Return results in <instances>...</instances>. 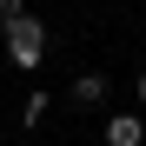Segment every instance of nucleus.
<instances>
[{
	"mask_svg": "<svg viewBox=\"0 0 146 146\" xmlns=\"http://www.w3.org/2000/svg\"><path fill=\"white\" fill-rule=\"evenodd\" d=\"M20 13H27V0H0V27H13Z\"/></svg>",
	"mask_w": 146,
	"mask_h": 146,
	"instance_id": "obj_5",
	"label": "nucleus"
},
{
	"mask_svg": "<svg viewBox=\"0 0 146 146\" xmlns=\"http://www.w3.org/2000/svg\"><path fill=\"white\" fill-rule=\"evenodd\" d=\"M133 93H139V106H146V66H139V80H133Z\"/></svg>",
	"mask_w": 146,
	"mask_h": 146,
	"instance_id": "obj_6",
	"label": "nucleus"
},
{
	"mask_svg": "<svg viewBox=\"0 0 146 146\" xmlns=\"http://www.w3.org/2000/svg\"><path fill=\"white\" fill-rule=\"evenodd\" d=\"M106 146H146V119L139 113H113L106 119Z\"/></svg>",
	"mask_w": 146,
	"mask_h": 146,
	"instance_id": "obj_2",
	"label": "nucleus"
},
{
	"mask_svg": "<svg viewBox=\"0 0 146 146\" xmlns=\"http://www.w3.org/2000/svg\"><path fill=\"white\" fill-rule=\"evenodd\" d=\"M66 100H73V106H100V100H106V73H100V66L80 73V80L66 86Z\"/></svg>",
	"mask_w": 146,
	"mask_h": 146,
	"instance_id": "obj_3",
	"label": "nucleus"
},
{
	"mask_svg": "<svg viewBox=\"0 0 146 146\" xmlns=\"http://www.w3.org/2000/svg\"><path fill=\"white\" fill-rule=\"evenodd\" d=\"M46 106H53V100H46V93H33V100H27V113H20V119H27V126H40V119H46Z\"/></svg>",
	"mask_w": 146,
	"mask_h": 146,
	"instance_id": "obj_4",
	"label": "nucleus"
},
{
	"mask_svg": "<svg viewBox=\"0 0 146 146\" xmlns=\"http://www.w3.org/2000/svg\"><path fill=\"white\" fill-rule=\"evenodd\" d=\"M7 53H13V66H27V73L46 60V27H40L33 13H20L13 27H7Z\"/></svg>",
	"mask_w": 146,
	"mask_h": 146,
	"instance_id": "obj_1",
	"label": "nucleus"
}]
</instances>
